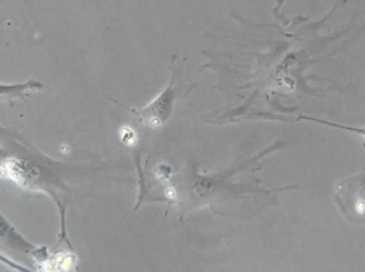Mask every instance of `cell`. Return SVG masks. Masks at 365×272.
I'll return each mask as SVG.
<instances>
[{
	"mask_svg": "<svg viewBox=\"0 0 365 272\" xmlns=\"http://www.w3.org/2000/svg\"><path fill=\"white\" fill-rule=\"evenodd\" d=\"M334 201L347 222L365 224V172L339 180L334 188Z\"/></svg>",
	"mask_w": 365,
	"mask_h": 272,
	"instance_id": "obj_1",
	"label": "cell"
},
{
	"mask_svg": "<svg viewBox=\"0 0 365 272\" xmlns=\"http://www.w3.org/2000/svg\"><path fill=\"white\" fill-rule=\"evenodd\" d=\"M180 69L175 70L172 75V80L169 83V87L165 88L151 105H148L145 109H131L130 112L139 116L142 124L148 125L149 128H158L161 127L165 121H168L172 110H173V103L176 98V91H175V82L178 78V73Z\"/></svg>",
	"mask_w": 365,
	"mask_h": 272,
	"instance_id": "obj_2",
	"label": "cell"
},
{
	"mask_svg": "<svg viewBox=\"0 0 365 272\" xmlns=\"http://www.w3.org/2000/svg\"><path fill=\"white\" fill-rule=\"evenodd\" d=\"M45 88V85L39 80H33L30 79L26 83H0V100H6L9 105H12L14 98H24L27 94V91L31 90H42Z\"/></svg>",
	"mask_w": 365,
	"mask_h": 272,
	"instance_id": "obj_3",
	"label": "cell"
},
{
	"mask_svg": "<svg viewBox=\"0 0 365 272\" xmlns=\"http://www.w3.org/2000/svg\"><path fill=\"white\" fill-rule=\"evenodd\" d=\"M120 139H121V142H123L124 145L133 146V145H136V142H138V135H136V131H135V130L125 125V127H123V128L120 130Z\"/></svg>",
	"mask_w": 365,
	"mask_h": 272,
	"instance_id": "obj_4",
	"label": "cell"
}]
</instances>
